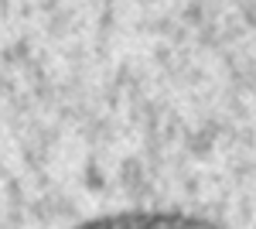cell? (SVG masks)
I'll list each match as a JSON object with an SVG mask.
<instances>
[{"label":"cell","instance_id":"6da1fadb","mask_svg":"<svg viewBox=\"0 0 256 229\" xmlns=\"http://www.w3.org/2000/svg\"><path fill=\"white\" fill-rule=\"evenodd\" d=\"M79 229H222V226L195 219V215H181V212H120V215L92 219Z\"/></svg>","mask_w":256,"mask_h":229}]
</instances>
